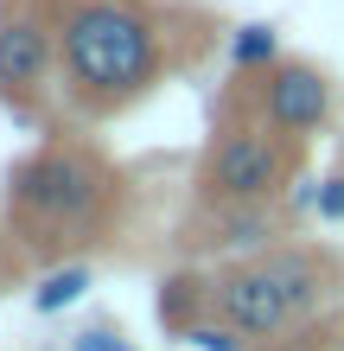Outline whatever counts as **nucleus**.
<instances>
[{
    "instance_id": "nucleus-1",
    "label": "nucleus",
    "mask_w": 344,
    "mask_h": 351,
    "mask_svg": "<svg viewBox=\"0 0 344 351\" xmlns=\"http://www.w3.org/2000/svg\"><path fill=\"white\" fill-rule=\"evenodd\" d=\"M64 84L83 109H128L159 77V26L140 0H64L57 13Z\"/></svg>"
},
{
    "instance_id": "nucleus-2",
    "label": "nucleus",
    "mask_w": 344,
    "mask_h": 351,
    "mask_svg": "<svg viewBox=\"0 0 344 351\" xmlns=\"http://www.w3.org/2000/svg\"><path fill=\"white\" fill-rule=\"evenodd\" d=\"M109 198V167L90 147H38L7 173V217L32 243H57L90 230Z\"/></svg>"
},
{
    "instance_id": "nucleus-3",
    "label": "nucleus",
    "mask_w": 344,
    "mask_h": 351,
    "mask_svg": "<svg viewBox=\"0 0 344 351\" xmlns=\"http://www.w3.org/2000/svg\"><path fill=\"white\" fill-rule=\"evenodd\" d=\"M293 173V141L268 128H224L204 160V198L217 204H274Z\"/></svg>"
},
{
    "instance_id": "nucleus-4",
    "label": "nucleus",
    "mask_w": 344,
    "mask_h": 351,
    "mask_svg": "<svg viewBox=\"0 0 344 351\" xmlns=\"http://www.w3.org/2000/svg\"><path fill=\"white\" fill-rule=\"evenodd\" d=\"M211 313L230 319L236 332H249V339H274V332H287L300 319V306H293L287 287L274 281V268L255 256V262H236L224 275H211Z\"/></svg>"
},
{
    "instance_id": "nucleus-5",
    "label": "nucleus",
    "mask_w": 344,
    "mask_h": 351,
    "mask_svg": "<svg viewBox=\"0 0 344 351\" xmlns=\"http://www.w3.org/2000/svg\"><path fill=\"white\" fill-rule=\"evenodd\" d=\"M332 115V84L319 64H300V58H280L274 71H261V121L287 141H306L326 128Z\"/></svg>"
},
{
    "instance_id": "nucleus-6",
    "label": "nucleus",
    "mask_w": 344,
    "mask_h": 351,
    "mask_svg": "<svg viewBox=\"0 0 344 351\" xmlns=\"http://www.w3.org/2000/svg\"><path fill=\"white\" fill-rule=\"evenodd\" d=\"M51 58H57V26L45 13L19 7V13L0 19V90L7 96H32L45 84Z\"/></svg>"
},
{
    "instance_id": "nucleus-7",
    "label": "nucleus",
    "mask_w": 344,
    "mask_h": 351,
    "mask_svg": "<svg viewBox=\"0 0 344 351\" xmlns=\"http://www.w3.org/2000/svg\"><path fill=\"white\" fill-rule=\"evenodd\" d=\"M211 250H230V256H261V250H274V211L268 204H217V217H211Z\"/></svg>"
},
{
    "instance_id": "nucleus-8",
    "label": "nucleus",
    "mask_w": 344,
    "mask_h": 351,
    "mask_svg": "<svg viewBox=\"0 0 344 351\" xmlns=\"http://www.w3.org/2000/svg\"><path fill=\"white\" fill-rule=\"evenodd\" d=\"M261 262L274 268V281L293 294V306L306 313V306H319V294H326V256L319 250H300V243H274V250H261Z\"/></svg>"
},
{
    "instance_id": "nucleus-9",
    "label": "nucleus",
    "mask_w": 344,
    "mask_h": 351,
    "mask_svg": "<svg viewBox=\"0 0 344 351\" xmlns=\"http://www.w3.org/2000/svg\"><path fill=\"white\" fill-rule=\"evenodd\" d=\"M153 313H159V326H166V332L185 339L191 326L211 313V281H204V275H166V281H159Z\"/></svg>"
},
{
    "instance_id": "nucleus-10",
    "label": "nucleus",
    "mask_w": 344,
    "mask_h": 351,
    "mask_svg": "<svg viewBox=\"0 0 344 351\" xmlns=\"http://www.w3.org/2000/svg\"><path fill=\"white\" fill-rule=\"evenodd\" d=\"M230 64H236V71H274V64H280V32L261 26V19L236 26V32H230Z\"/></svg>"
},
{
    "instance_id": "nucleus-11",
    "label": "nucleus",
    "mask_w": 344,
    "mask_h": 351,
    "mask_svg": "<svg viewBox=\"0 0 344 351\" xmlns=\"http://www.w3.org/2000/svg\"><path fill=\"white\" fill-rule=\"evenodd\" d=\"M83 287H90V268H83V262H70V268H51V275L38 281L32 306H38V313H64V306H77V300H83Z\"/></svg>"
},
{
    "instance_id": "nucleus-12",
    "label": "nucleus",
    "mask_w": 344,
    "mask_h": 351,
    "mask_svg": "<svg viewBox=\"0 0 344 351\" xmlns=\"http://www.w3.org/2000/svg\"><path fill=\"white\" fill-rule=\"evenodd\" d=\"M185 339H191L198 351H249V332H236L230 319H198Z\"/></svg>"
},
{
    "instance_id": "nucleus-13",
    "label": "nucleus",
    "mask_w": 344,
    "mask_h": 351,
    "mask_svg": "<svg viewBox=\"0 0 344 351\" xmlns=\"http://www.w3.org/2000/svg\"><path fill=\"white\" fill-rule=\"evenodd\" d=\"M70 351H134V345L121 339L115 326H83V332L70 339Z\"/></svg>"
},
{
    "instance_id": "nucleus-14",
    "label": "nucleus",
    "mask_w": 344,
    "mask_h": 351,
    "mask_svg": "<svg viewBox=\"0 0 344 351\" xmlns=\"http://www.w3.org/2000/svg\"><path fill=\"white\" fill-rule=\"evenodd\" d=\"M319 217H326V223H344V173H332L326 185H319Z\"/></svg>"
}]
</instances>
